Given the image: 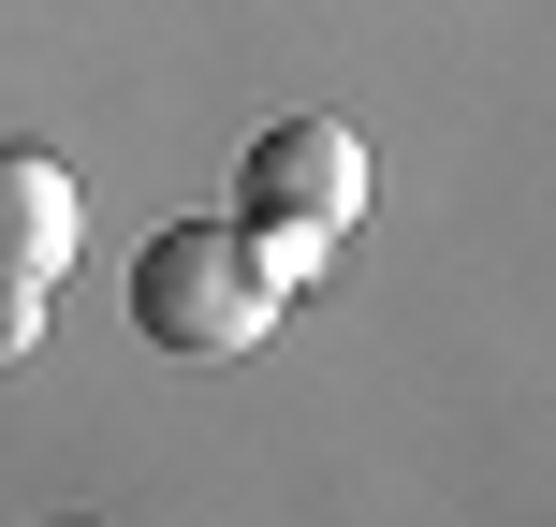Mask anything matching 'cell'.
Masks as SVG:
<instances>
[{
	"label": "cell",
	"mask_w": 556,
	"mask_h": 527,
	"mask_svg": "<svg viewBox=\"0 0 556 527\" xmlns=\"http://www.w3.org/2000/svg\"><path fill=\"white\" fill-rule=\"evenodd\" d=\"M352 221H366V133L352 117H278V133L235 147V235L278 278H307Z\"/></svg>",
	"instance_id": "1"
},
{
	"label": "cell",
	"mask_w": 556,
	"mask_h": 527,
	"mask_svg": "<svg viewBox=\"0 0 556 527\" xmlns=\"http://www.w3.org/2000/svg\"><path fill=\"white\" fill-rule=\"evenodd\" d=\"M278 278L235 221H176V235H147L132 250V323L162 337V352H250V337L278 323Z\"/></svg>",
	"instance_id": "2"
},
{
	"label": "cell",
	"mask_w": 556,
	"mask_h": 527,
	"mask_svg": "<svg viewBox=\"0 0 556 527\" xmlns=\"http://www.w3.org/2000/svg\"><path fill=\"white\" fill-rule=\"evenodd\" d=\"M88 205H74V162H45V147H0V278H29L45 293L59 264H74Z\"/></svg>",
	"instance_id": "3"
},
{
	"label": "cell",
	"mask_w": 556,
	"mask_h": 527,
	"mask_svg": "<svg viewBox=\"0 0 556 527\" xmlns=\"http://www.w3.org/2000/svg\"><path fill=\"white\" fill-rule=\"evenodd\" d=\"M29 337H45V293H29V278H0V366H15Z\"/></svg>",
	"instance_id": "4"
},
{
	"label": "cell",
	"mask_w": 556,
	"mask_h": 527,
	"mask_svg": "<svg viewBox=\"0 0 556 527\" xmlns=\"http://www.w3.org/2000/svg\"><path fill=\"white\" fill-rule=\"evenodd\" d=\"M45 527H74V513H45Z\"/></svg>",
	"instance_id": "5"
}]
</instances>
